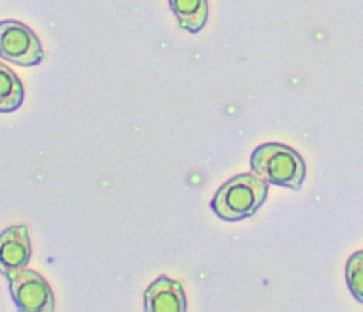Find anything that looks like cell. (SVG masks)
Listing matches in <instances>:
<instances>
[{
  "instance_id": "6da1fadb",
  "label": "cell",
  "mask_w": 363,
  "mask_h": 312,
  "mask_svg": "<svg viewBox=\"0 0 363 312\" xmlns=\"http://www.w3.org/2000/svg\"><path fill=\"white\" fill-rule=\"evenodd\" d=\"M268 184L257 174L242 173L227 180L214 194L210 207L225 221H238L255 214L267 199Z\"/></svg>"
},
{
  "instance_id": "7a4b0ae2",
  "label": "cell",
  "mask_w": 363,
  "mask_h": 312,
  "mask_svg": "<svg viewBox=\"0 0 363 312\" xmlns=\"http://www.w3.org/2000/svg\"><path fill=\"white\" fill-rule=\"evenodd\" d=\"M254 174L277 186L299 190L306 167L301 155L282 143H264L254 149L250 159Z\"/></svg>"
},
{
  "instance_id": "3957f363",
  "label": "cell",
  "mask_w": 363,
  "mask_h": 312,
  "mask_svg": "<svg viewBox=\"0 0 363 312\" xmlns=\"http://www.w3.org/2000/svg\"><path fill=\"white\" fill-rule=\"evenodd\" d=\"M0 58L16 65H37L44 58V50L40 38L33 30L17 21H0Z\"/></svg>"
},
{
  "instance_id": "277c9868",
  "label": "cell",
  "mask_w": 363,
  "mask_h": 312,
  "mask_svg": "<svg viewBox=\"0 0 363 312\" xmlns=\"http://www.w3.org/2000/svg\"><path fill=\"white\" fill-rule=\"evenodd\" d=\"M10 295L18 311L51 312L55 308L54 294L43 275L33 269H21L9 278Z\"/></svg>"
},
{
  "instance_id": "5b68a950",
  "label": "cell",
  "mask_w": 363,
  "mask_h": 312,
  "mask_svg": "<svg viewBox=\"0 0 363 312\" xmlns=\"http://www.w3.org/2000/svg\"><path fill=\"white\" fill-rule=\"evenodd\" d=\"M30 258L31 243L27 225H11L0 233V274L13 277L27 267Z\"/></svg>"
},
{
  "instance_id": "8992f818",
  "label": "cell",
  "mask_w": 363,
  "mask_h": 312,
  "mask_svg": "<svg viewBox=\"0 0 363 312\" xmlns=\"http://www.w3.org/2000/svg\"><path fill=\"white\" fill-rule=\"evenodd\" d=\"M143 301L146 312H184L187 309L183 285L166 275H160L147 286Z\"/></svg>"
},
{
  "instance_id": "52a82bcc",
  "label": "cell",
  "mask_w": 363,
  "mask_h": 312,
  "mask_svg": "<svg viewBox=\"0 0 363 312\" xmlns=\"http://www.w3.org/2000/svg\"><path fill=\"white\" fill-rule=\"evenodd\" d=\"M179 26L190 33H199L208 17L207 0H169Z\"/></svg>"
},
{
  "instance_id": "ba28073f",
  "label": "cell",
  "mask_w": 363,
  "mask_h": 312,
  "mask_svg": "<svg viewBox=\"0 0 363 312\" xmlns=\"http://www.w3.org/2000/svg\"><path fill=\"white\" fill-rule=\"evenodd\" d=\"M24 99V88L17 74L0 62V112L18 109Z\"/></svg>"
},
{
  "instance_id": "9c48e42d",
  "label": "cell",
  "mask_w": 363,
  "mask_h": 312,
  "mask_svg": "<svg viewBox=\"0 0 363 312\" xmlns=\"http://www.w3.org/2000/svg\"><path fill=\"white\" fill-rule=\"evenodd\" d=\"M345 277L352 295L363 303V250L349 257L345 267Z\"/></svg>"
}]
</instances>
